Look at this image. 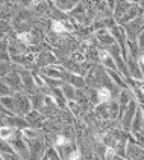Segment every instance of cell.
<instances>
[{"mask_svg": "<svg viewBox=\"0 0 144 160\" xmlns=\"http://www.w3.org/2000/svg\"><path fill=\"white\" fill-rule=\"evenodd\" d=\"M128 2H131V3H138L137 0H128Z\"/></svg>", "mask_w": 144, "mask_h": 160, "instance_id": "25", "label": "cell"}, {"mask_svg": "<svg viewBox=\"0 0 144 160\" xmlns=\"http://www.w3.org/2000/svg\"><path fill=\"white\" fill-rule=\"evenodd\" d=\"M62 88V92H64V95H65V98L67 101H74L76 99V95H77V88L72 84H68V82H64V86L61 87Z\"/></svg>", "mask_w": 144, "mask_h": 160, "instance_id": "18", "label": "cell"}, {"mask_svg": "<svg viewBox=\"0 0 144 160\" xmlns=\"http://www.w3.org/2000/svg\"><path fill=\"white\" fill-rule=\"evenodd\" d=\"M141 107V110H143V116H144V105H140Z\"/></svg>", "mask_w": 144, "mask_h": 160, "instance_id": "26", "label": "cell"}, {"mask_svg": "<svg viewBox=\"0 0 144 160\" xmlns=\"http://www.w3.org/2000/svg\"><path fill=\"white\" fill-rule=\"evenodd\" d=\"M24 118H26V121H27V123H29V127L36 128V130H43L44 123H46V121H47V118H46L39 110H35V108H32V110L29 111Z\"/></svg>", "mask_w": 144, "mask_h": 160, "instance_id": "7", "label": "cell"}, {"mask_svg": "<svg viewBox=\"0 0 144 160\" xmlns=\"http://www.w3.org/2000/svg\"><path fill=\"white\" fill-rule=\"evenodd\" d=\"M55 64H59V58L56 57V53L52 49H44L43 52L36 53L35 66L39 70L44 67H49V66H55Z\"/></svg>", "mask_w": 144, "mask_h": 160, "instance_id": "4", "label": "cell"}, {"mask_svg": "<svg viewBox=\"0 0 144 160\" xmlns=\"http://www.w3.org/2000/svg\"><path fill=\"white\" fill-rule=\"evenodd\" d=\"M126 159H129V160H144V148L138 147L137 143L128 142Z\"/></svg>", "mask_w": 144, "mask_h": 160, "instance_id": "10", "label": "cell"}, {"mask_svg": "<svg viewBox=\"0 0 144 160\" xmlns=\"http://www.w3.org/2000/svg\"><path fill=\"white\" fill-rule=\"evenodd\" d=\"M14 90H12L11 87L8 86L5 81H2V96H14Z\"/></svg>", "mask_w": 144, "mask_h": 160, "instance_id": "23", "label": "cell"}, {"mask_svg": "<svg viewBox=\"0 0 144 160\" xmlns=\"http://www.w3.org/2000/svg\"><path fill=\"white\" fill-rule=\"evenodd\" d=\"M123 28H124V31L128 34V38L137 41L138 37L141 35V32L144 31V17H138V18H135L132 22L123 25Z\"/></svg>", "mask_w": 144, "mask_h": 160, "instance_id": "5", "label": "cell"}, {"mask_svg": "<svg viewBox=\"0 0 144 160\" xmlns=\"http://www.w3.org/2000/svg\"><path fill=\"white\" fill-rule=\"evenodd\" d=\"M143 3H144V2H143Z\"/></svg>", "mask_w": 144, "mask_h": 160, "instance_id": "28", "label": "cell"}, {"mask_svg": "<svg viewBox=\"0 0 144 160\" xmlns=\"http://www.w3.org/2000/svg\"><path fill=\"white\" fill-rule=\"evenodd\" d=\"M14 99H15V114L24 118L29 111L32 110L30 96L26 95L24 92H15L14 93Z\"/></svg>", "mask_w": 144, "mask_h": 160, "instance_id": "3", "label": "cell"}, {"mask_svg": "<svg viewBox=\"0 0 144 160\" xmlns=\"http://www.w3.org/2000/svg\"><path fill=\"white\" fill-rule=\"evenodd\" d=\"M93 113H94V116L100 122H105V121L111 119V116H109V107H108V104H105V102H100L99 105H96L93 108Z\"/></svg>", "mask_w": 144, "mask_h": 160, "instance_id": "12", "label": "cell"}, {"mask_svg": "<svg viewBox=\"0 0 144 160\" xmlns=\"http://www.w3.org/2000/svg\"><path fill=\"white\" fill-rule=\"evenodd\" d=\"M30 102H32V108L43 111L46 107V95L39 90L35 95H30Z\"/></svg>", "mask_w": 144, "mask_h": 160, "instance_id": "14", "label": "cell"}, {"mask_svg": "<svg viewBox=\"0 0 144 160\" xmlns=\"http://www.w3.org/2000/svg\"><path fill=\"white\" fill-rule=\"evenodd\" d=\"M94 38L97 40V43H99L100 48H108L111 44H115V38L112 37L111 31L106 29V28L96 31V32H94Z\"/></svg>", "mask_w": 144, "mask_h": 160, "instance_id": "8", "label": "cell"}, {"mask_svg": "<svg viewBox=\"0 0 144 160\" xmlns=\"http://www.w3.org/2000/svg\"><path fill=\"white\" fill-rule=\"evenodd\" d=\"M62 72H64V67L61 64L49 66V67H44L39 70V73L44 78H53V79H62Z\"/></svg>", "mask_w": 144, "mask_h": 160, "instance_id": "9", "label": "cell"}, {"mask_svg": "<svg viewBox=\"0 0 144 160\" xmlns=\"http://www.w3.org/2000/svg\"><path fill=\"white\" fill-rule=\"evenodd\" d=\"M132 90H133V95H135V99L138 101V104H140V105H144V92L140 88L138 81H137V86L133 87Z\"/></svg>", "mask_w": 144, "mask_h": 160, "instance_id": "22", "label": "cell"}, {"mask_svg": "<svg viewBox=\"0 0 144 160\" xmlns=\"http://www.w3.org/2000/svg\"><path fill=\"white\" fill-rule=\"evenodd\" d=\"M135 99V95H133V90L132 88H121L120 93H118V98H117V101L120 102L121 107H126L131 101H133Z\"/></svg>", "mask_w": 144, "mask_h": 160, "instance_id": "16", "label": "cell"}, {"mask_svg": "<svg viewBox=\"0 0 144 160\" xmlns=\"http://www.w3.org/2000/svg\"><path fill=\"white\" fill-rule=\"evenodd\" d=\"M144 131V116L141 107H138V111L133 118L132 127H131V133H143Z\"/></svg>", "mask_w": 144, "mask_h": 160, "instance_id": "13", "label": "cell"}, {"mask_svg": "<svg viewBox=\"0 0 144 160\" xmlns=\"http://www.w3.org/2000/svg\"><path fill=\"white\" fill-rule=\"evenodd\" d=\"M138 107H140V104H138L137 99L131 101L126 107H121L120 125L124 131H131V127H132L133 118H135V114H137V111H138Z\"/></svg>", "mask_w": 144, "mask_h": 160, "instance_id": "2", "label": "cell"}, {"mask_svg": "<svg viewBox=\"0 0 144 160\" xmlns=\"http://www.w3.org/2000/svg\"><path fill=\"white\" fill-rule=\"evenodd\" d=\"M132 5L133 3L128 2V0H117L115 8H114V18H115V22H118L120 18H123L126 15V12L131 9Z\"/></svg>", "mask_w": 144, "mask_h": 160, "instance_id": "11", "label": "cell"}, {"mask_svg": "<svg viewBox=\"0 0 144 160\" xmlns=\"http://www.w3.org/2000/svg\"><path fill=\"white\" fill-rule=\"evenodd\" d=\"M11 143V147L14 148V151L21 157L23 160H29L30 157V151H29V143L27 139L23 136V130H15V133L11 139L8 140Z\"/></svg>", "mask_w": 144, "mask_h": 160, "instance_id": "1", "label": "cell"}, {"mask_svg": "<svg viewBox=\"0 0 144 160\" xmlns=\"http://www.w3.org/2000/svg\"><path fill=\"white\" fill-rule=\"evenodd\" d=\"M2 81H5L14 92H24L23 81H21V75H20V72H18L15 67H14L12 72H9L5 78H2Z\"/></svg>", "mask_w": 144, "mask_h": 160, "instance_id": "6", "label": "cell"}, {"mask_svg": "<svg viewBox=\"0 0 144 160\" xmlns=\"http://www.w3.org/2000/svg\"><path fill=\"white\" fill-rule=\"evenodd\" d=\"M143 17H144V15H143Z\"/></svg>", "mask_w": 144, "mask_h": 160, "instance_id": "29", "label": "cell"}, {"mask_svg": "<svg viewBox=\"0 0 144 160\" xmlns=\"http://www.w3.org/2000/svg\"><path fill=\"white\" fill-rule=\"evenodd\" d=\"M2 108H6L15 114V99L14 96H2Z\"/></svg>", "mask_w": 144, "mask_h": 160, "instance_id": "20", "label": "cell"}, {"mask_svg": "<svg viewBox=\"0 0 144 160\" xmlns=\"http://www.w3.org/2000/svg\"><path fill=\"white\" fill-rule=\"evenodd\" d=\"M109 107V116L111 119H115V121H120V114H121V105L117 99H112L111 102H108Z\"/></svg>", "mask_w": 144, "mask_h": 160, "instance_id": "17", "label": "cell"}, {"mask_svg": "<svg viewBox=\"0 0 144 160\" xmlns=\"http://www.w3.org/2000/svg\"><path fill=\"white\" fill-rule=\"evenodd\" d=\"M68 110L72 111L73 114H74V118L76 119H81V118H84V110H82V107L76 102V101H68V107H67Z\"/></svg>", "mask_w": 144, "mask_h": 160, "instance_id": "19", "label": "cell"}, {"mask_svg": "<svg viewBox=\"0 0 144 160\" xmlns=\"http://www.w3.org/2000/svg\"><path fill=\"white\" fill-rule=\"evenodd\" d=\"M106 2V5H108V8L114 12V8H115V3H117V0H105Z\"/></svg>", "mask_w": 144, "mask_h": 160, "instance_id": "24", "label": "cell"}, {"mask_svg": "<svg viewBox=\"0 0 144 160\" xmlns=\"http://www.w3.org/2000/svg\"><path fill=\"white\" fill-rule=\"evenodd\" d=\"M15 133V128H11V127H8V125H2V128H0V137H2V140H9L12 136Z\"/></svg>", "mask_w": 144, "mask_h": 160, "instance_id": "21", "label": "cell"}, {"mask_svg": "<svg viewBox=\"0 0 144 160\" xmlns=\"http://www.w3.org/2000/svg\"><path fill=\"white\" fill-rule=\"evenodd\" d=\"M47 2H50V3H53V2H55V0H47Z\"/></svg>", "mask_w": 144, "mask_h": 160, "instance_id": "27", "label": "cell"}, {"mask_svg": "<svg viewBox=\"0 0 144 160\" xmlns=\"http://www.w3.org/2000/svg\"><path fill=\"white\" fill-rule=\"evenodd\" d=\"M81 2H82V0H55L53 5H55L56 8H59L61 11H64V12L68 14L73 8H76Z\"/></svg>", "mask_w": 144, "mask_h": 160, "instance_id": "15", "label": "cell"}]
</instances>
